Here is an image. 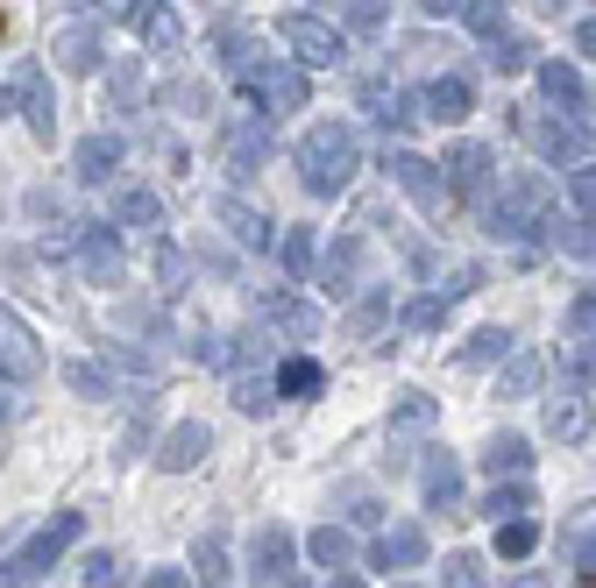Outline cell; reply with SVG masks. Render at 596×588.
I'll use <instances>...</instances> for the list:
<instances>
[{"instance_id": "25", "label": "cell", "mask_w": 596, "mask_h": 588, "mask_svg": "<svg viewBox=\"0 0 596 588\" xmlns=\"http://www.w3.org/2000/svg\"><path fill=\"white\" fill-rule=\"evenodd\" d=\"M426 496H434V504H455V461H434V469H426Z\"/></svg>"}, {"instance_id": "1", "label": "cell", "mask_w": 596, "mask_h": 588, "mask_svg": "<svg viewBox=\"0 0 596 588\" xmlns=\"http://www.w3.org/2000/svg\"><path fill=\"white\" fill-rule=\"evenodd\" d=\"M79 510H57V518L50 524H43V532L36 539H28V546L22 553H14V561L8 567H0V588H36L43 575H50V561H57V553H65L71 546V539H79Z\"/></svg>"}, {"instance_id": "29", "label": "cell", "mask_w": 596, "mask_h": 588, "mask_svg": "<svg viewBox=\"0 0 596 588\" xmlns=\"http://www.w3.org/2000/svg\"><path fill=\"white\" fill-rule=\"evenodd\" d=\"M157 277H163V291H177V284H185V263H177V249H157Z\"/></svg>"}, {"instance_id": "14", "label": "cell", "mask_w": 596, "mask_h": 588, "mask_svg": "<svg viewBox=\"0 0 596 588\" xmlns=\"http://www.w3.org/2000/svg\"><path fill=\"white\" fill-rule=\"evenodd\" d=\"M277 390H285V397H320V390H326V369H320V361H285Z\"/></svg>"}, {"instance_id": "30", "label": "cell", "mask_w": 596, "mask_h": 588, "mask_svg": "<svg viewBox=\"0 0 596 588\" xmlns=\"http://www.w3.org/2000/svg\"><path fill=\"white\" fill-rule=\"evenodd\" d=\"M447 588H483V575H475L469 553H461V561H447Z\"/></svg>"}, {"instance_id": "18", "label": "cell", "mask_w": 596, "mask_h": 588, "mask_svg": "<svg viewBox=\"0 0 596 588\" xmlns=\"http://www.w3.org/2000/svg\"><path fill=\"white\" fill-rule=\"evenodd\" d=\"M263 320H271V326H285V334H312V312L298 305V298H285V291H277V298H263Z\"/></svg>"}, {"instance_id": "22", "label": "cell", "mask_w": 596, "mask_h": 588, "mask_svg": "<svg viewBox=\"0 0 596 588\" xmlns=\"http://www.w3.org/2000/svg\"><path fill=\"white\" fill-rule=\"evenodd\" d=\"M285 269H291V277H306V269H312V234L306 228L285 234Z\"/></svg>"}, {"instance_id": "6", "label": "cell", "mask_w": 596, "mask_h": 588, "mask_svg": "<svg viewBox=\"0 0 596 588\" xmlns=\"http://www.w3.org/2000/svg\"><path fill=\"white\" fill-rule=\"evenodd\" d=\"M206 447H214V433H206L199 418H185V426H171V433H163L157 461H163L171 475H185V469H199V461H206Z\"/></svg>"}, {"instance_id": "15", "label": "cell", "mask_w": 596, "mask_h": 588, "mask_svg": "<svg viewBox=\"0 0 596 588\" xmlns=\"http://www.w3.org/2000/svg\"><path fill=\"white\" fill-rule=\"evenodd\" d=\"M192 567H199V581L206 588H228V546H220V539H199V546H192Z\"/></svg>"}, {"instance_id": "34", "label": "cell", "mask_w": 596, "mask_h": 588, "mask_svg": "<svg viewBox=\"0 0 596 588\" xmlns=\"http://www.w3.org/2000/svg\"><path fill=\"white\" fill-rule=\"evenodd\" d=\"M142 588H192V581H185V575H177V567H157V575H149Z\"/></svg>"}, {"instance_id": "13", "label": "cell", "mask_w": 596, "mask_h": 588, "mask_svg": "<svg viewBox=\"0 0 596 588\" xmlns=\"http://www.w3.org/2000/svg\"><path fill=\"white\" fill-rule=\"evenodd\" d=\"M312 561H320V567H348L355 561V539L341 532V524H320V532H312Z\"/></svg>"}, {"instance_id": "2", "label": "cell", "mask_w": 596, "mask_h": 588, "mask_svg": "<svg viewBox=\"0 0 596 588\" xmlns=\"http://www.w3.org/2000/svg\"><path fill=\"white\" fill-rule=\"evenodd\" d=\"M298 171H306L312 192H341L355 177V135L348 128H312L298 142Z\"/></svg>"}, {"instance_id": "21", "label": "cell", "mask_w": 596, "mask_h": 588, "mask_svg": "<svg viewBox=\"0 0 596 588\" xmlns=\"http://www.w3.org/2000/svg\"><path fill=\"white\" fill-rule=\"evenodd\" d=\"M65 383L79 390V397H107V376H100L93 361H71V369H65Z\"/></svg>"}, {"instance_id": "32", "label": "cell", "mask_w": 596, "mask_h": 588, "mask_svg": "<svg viewBox=\"0 0 596 588\" xmlns=\"http://www.w3.org/2000/svg\"><path fill=\"white\" fill-rule=\"evenodd\" d=\"M434 107H440V120H455L461 114V85H434Z\"/></svg>"}, {"instance_id": "17", "label": "cell", "mask_w": 596, "mask_h": 588, "mask_svg": "<svg viewBox=\"0 0 596 588\" xmlns=\"http://www.w3.org/2000/svg\"><path fill=\"white\" fill-rule=\"evenodd\" d=\"M420 553H426V539L412 532V524H398V532H391V539H383V546H377V561H383V567H412V561H420Z\"/></svg>"}, {"instance_id": "19", "label": "cell", "mask_w": 596, "mask_h": 588, "mask_svg": "<svg viewBox=\"0 0 596 588\" xmlns=\"http://www.w3.org/2000/svg\"><path fill=\"white\" fill-rule=\"evenodd\" d=\"M122 220H128V228H163L157 192H128V199H122Z\"/></svg>"}, {"instance_id": "9", "label": "cell", "mask_w": 596, "mask_h": 588, "mask_svg": "<svg viewBox=\"0 0 596 588\" xmlns=\"http://www.w3.org/2000/svg\"><path fill=\"white\" fill-rule=\"evenodd\" d=\"M114 163H122V142H114V135H85V142L71 149V171H79L85 185H100V177H107Z\"/></svg>"}, {"instance_id": "23", "label": "cell", "mask_w": 596, "mask_h": 588, "mask_svg": "<svg viewBox=\"0 0 596 588\" xmlns=\"http://www.w3.org/2000/svg\"><path fill=\"white\" fill-rule=\"evenodd\" d=\"M85 588H122V561H114V553H93V561H85Z\"/></svg>"}, {"instance_id": "7", "label": "cell", "mask_w": 596, "mask_h": 588, "mask_svg": "<svg viewBox=\"0 0 596 588\" xmlns=\"http://www.w3.org/2000/svg\"><path fill=\"white\" fill-rule=\"evenodd\" d=\"M291 532H285V524H256V539H249V575H256V581H277V575H285V567H291Z\"/></svg>"}, {"instance_id": "33", "label": "cell", "mask_w": 596, "mask_h": 588, "mask_svg": "<svg viewBox=\"0 0 596 588\" xmlns=\"http://www.w3.org/2000/svg\"><path fill=\"white\" fill-rule=\"evenodd\" d=\"M426 418H434V404H426V397H412V404H398V426H426Z\"/></svg>"}, {"instance_id": "4", "label": "cell", "mask_w": 596, "mask_h": 588, "mask_svg": "<svg viewBox=\"0 0 596 588\" xmlns=\"http://www.w3.org/2000/svg\"><path fill=\"white\" fill-rule=\"evenodd\" d=\"M0 376H8V383H36L43 376V348L14 312H0Z\"/></svg>"}, {"instance_id": "12", "label": "cell", "mask_w": 596, "mask_h": 588, "mask_svg": "<svg viewBox=\"0 0 596 588\" xmlns=\"http://www.w3.org/2000/svg\"><path fill=\"white\" fill-rule=\"evenodd\" d=\"M50 57H57L65 71H93V65H100V36H93V28H65Z\"/></svg>"}, {"instance_id": "20", "label": "cell", "mask_w": 596, "mask_h": 588, "mask_svg": "<svg viewBox=\"0 0 596 588\" xmlns=\"http://www.w3.org/2000/svg\"><path fill=\"white\" fill-rule=\"evenodd\" d=\"M398 177H405V192H412V199L440 206V192H434V177H426V163H420V157H398Z\"/></svg>"}, {"instance_id": "11", "label": "cell", "mask_w": 596, "mask_h": 588, "mask_svg": "<svg viewBox=\"0 0 596 588\" xmlns=\"http://www.w3.org/2000/svg\"><path fill=\"white\" fill-rule=\"evenodd\" d=\"M220 149H228L234 171H256L263 163V128L256 120H228V128H220Z\"/></svg>"}, {"instance_id": "24", "label": "cell", "mask_w": 596, "mask_h": 588, "mask_svg": "<svg viewBox=\"0 0 596 588\" xmlns=\"http://www.w3.org/2000/svg\"><path fill=\"white\" fill-rule=\"evenodd\" d=\"M271 397H277V383H256V376L234 383V404H242V412H271Z\"/></svg>"}, {"instance_id": "35", "label": "cell", "mask_w": 596, "mask_h": 588, "mask_svg": "<svg viewBox=\"0 0 596 588\" xmlns=\"http://www.w3.org/2000/svg\"><path fill=\"white\" fill-rule=\"evenodd\" d=\"M85 14H122V0H79Z\"/></svg>"}, {"instance_id": "37", "label": "cell", "mask_w": 596, "mask_h": 588, "mask_svg": "<svg viewBox=\"0 0 596 588\" xmlns=\"http://www.w3.org/2000/svg\"><path fill=\"white\" fill-rule=\"evenodd\" d=\"M0 28H8V14H0Z\"/></svg>"}, {"instance_id": "26", "label": "cell", "mask_w": 596, "mask_h": 588, "mask_svg": "<svg viewBox=\"0 0 596 588\" xmlns=\"http://www.w3.org/2000/svg\"><path fill=\"white\" fill-rule=\"evenodd\" d=\"M497 553H512V561H518V553H532V524H526V518L504 524V532H497Z\"/></svg>"}, {"instance_id": "27", "label": "cell", "mask_w": 596, "mask_h": 588, "mask_svg": "<svg viewBox=\"0 0 596 588\" xmlns=\"http://www.w3.org/2000/svg\"><path fill=\"white\" fill-rule=\"evenodd\" d=\"M547 426H554V433H583V404H575V397H561L554 412H547Z\"/></svg>"}, {"instance_id": "28", "label": "cell", "mask_w": 596, "mask_h": 588, "mask_svg": "<svg viewBox=\"0 0 596 588\" xmlns=\"http://www.w3.org/2000/svg\"><path fill=\"white\" fill-rule=\"evenodd\" d=\"M490 469H526V440H497L490 447Z\"/></svg>"}, {"instance_id": "5", "label": "cell", "mask_w": 596, "mask_h": 588, "mask_svg": "<svg viewBox=\"0 0 596 588\" xmlns=\"http://www.w3.org/2000/svg\"><path fill=\"white\" fill-rule=\"evenodd\" d=\"M277 36L298 50V65H326V57H341V36L326 22H312V14H291V22H277Z\"/></svg>"}, {"instance_id": "10", "label": "cell", "mask_w": 596, "mask_h": 588, "mask_svg": "<svg viewBox=\"0 0 596 588\" xmlns=\"http://www.w3.org/2000/svg\"><path fill=\"white\" fill-rule=\"evenodd\" d=\"M220 228L242 241V249H271V220H263L256 206H242V199H220Z\"/></svg>"}, {"instance_id": "31", "label": "cell", "mask_w": 596, "mask_h": 588, "mask_svg": "<svg viewBox=\"0 0 596 588\" xmlns=\"http://www.w3.org/2000/svg\"><path fill=\"white\" fill-rule=\"evenodd\" d=\"M142 93V71L136 65H122V71H114V100H122V107H128V100H136Z\"/></svg>"}, {"instance_id": "8", "label": "cell", "mask_w": 596, "mask_h": 588, "mask_svg": "<svg viewBox=\"0 0 596 588\" xmlns=\"http://www.w3.org/2000/svg\"><path fill=\"white\" fill-rule=\"evenodd\" d=\"M79 269H85V284H122V249H114L107 228L79 234Z\"/></svg>"}, {"instance_id": "36", "label": "cell", "mask_w": 596, "mask_h": 588, "mask_svg": "<svg viewBox=\"0 0 596 588\" xmlns=\"http://www.w3.org/2000/svg\"><path fill=\"white\" fill-rule=\"evenodd\" d=\"M334 588H363V581H348V575H341V581H334Z\"/></svg>"}, {"instance_id": "3", "label": "cell", "mask_w": 596, "mask_h": 588, "mask_svg": "<svg viewBox=\"0 0 596 588\" xmlns=\"http://www.w3.org/2000/svg\"><path fill=\"white\" fill-rule=\"evenodd\" d=\"M242 93L256 100L263 114H277V107H298V100H306V79H298V71H285V65H249L242 71Z\"/></svg>"}, {"instance_id": "16", "label": "cell", "mask_w": 596, "mask_h": 588, "mask_svg": "<svg viewBox=\"0 0 596 588\" xmlns=\"http://www.w3.org/2000/svg\"><path fill=\"white\" fill-rule=\"evenodd\" d=\"M136 28H142V43H157V50H177V14L171 8H136Z\"/></svg>"}]
</instances>
